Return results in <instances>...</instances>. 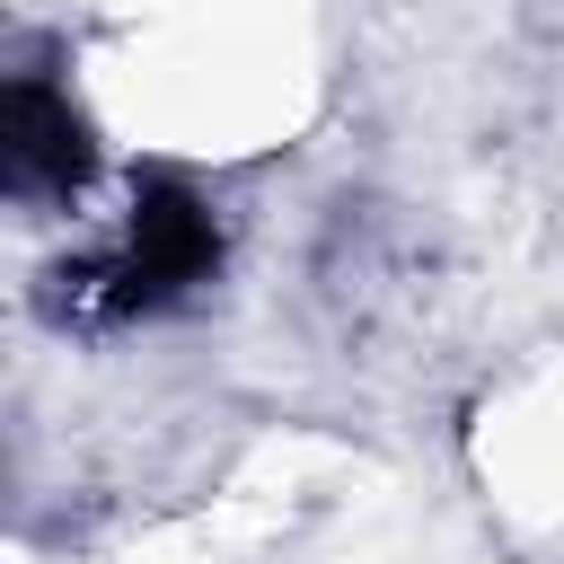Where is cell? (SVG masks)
<instances>
[{
	"label": "cell",
	"mask_w": 564,
	"mask_h": 564,
	"mask_svg": "<svg viewBox=\"0 0 564 564\" xmlns=\"http://www.w3.org/2000/svg\"><path fill=\"white\" fill-rule=\"evenodd\" d=\"M0 185L18 203H70L88 185V123L35 70H18L0 97Z\"/></svg>",
	"instance_id": "cell-2"
},
{
	"label": "cell",
	"mask_w": 564,
	"mask_h": 564,
	"mask_svg": "<svg viewBox=\"0 0 564 564\" xmlns=\"http://www.w3.org/2000/svg\"><path fill=\"white\" fill-rule=\"evenodd\" d=\"M220 273V220L194 185L176 176H141L132 185V212L106 247L53 264V291L44 308L62 326H123V317H150V308H176L185 291H203Z\"/></svg>",
	"instance_id": "cell-1"
}]
</instances>
